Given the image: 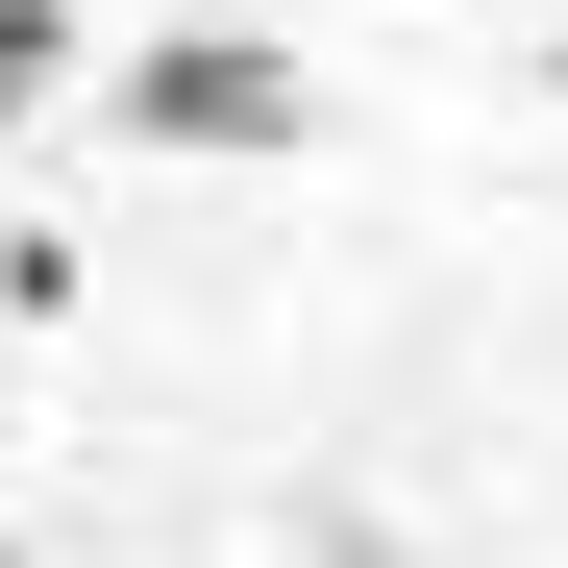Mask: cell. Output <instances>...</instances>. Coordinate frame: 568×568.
<instances>
[{
	"instance_id": "cell-3",
	"label": "cell",
	"mask_w": 568,
	"mask_h": 568,
	"mask_svg": "<svg viewBox=\"0 0 568 568\" xmlns=\"http://www.w3.org/2000/svg\"><path fill=\"white\" fill-rule=\"evenodd\" d=\"M544 74H568V50H544Z\"/></svg>"
},
{
	"instance_id": "cell-2",
	"label": "cell",
	"mask_w": 568,
	"mask_h": 568,
	"mask_svg": "<svg viewBox=\"0 0 568 568\" xmlns=\"http://www.w3.org/2000/svg\"><path fill=\"white\" fill-rule=\"evenodd\" d=\"M50 74H74V0H0V124H26Z\"/></svg>"
},
{
	"instance_id": "cell-1",
	"label": "cell",
	"mask_w": 568,
	"mask_h": 568,
	"mask_svg": "<svg viewBox=\"0 0 568 568\" xmlns=\"http://www.w3.org/2000/svg\"><path fill=\"white\" fill-rule=\"evenodd\" d=\"M100 100H124V149H297V124H322V74L272 50V26H173V50L100 74Z\"/></svg>"
}]
</instances>
